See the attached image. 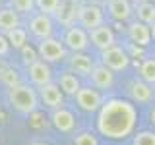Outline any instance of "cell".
Instances as JSON below:
<instances>
[{
	"label": "cell",
	"mask_w": 155,
	"mask_h": 145,
	"mask_svg": "<svg viewBox=\"0 0 155 145\" xmlns=\"http://www.w3.org/2000/svg\"><path fill=\"white\" fill-rule=\"evenodd\" d=\"M136 16H138V21L145 23V25L155 23V4H151V2H140L138 6H136Z\"/></svg>",
	"instance_id": "44dd1931"
},
{
	"label": "cell",
	"mask_w": 155,
	"mask_h": 145,
	"mask_svg": "<svg viewBox=\"0 0 155 145\" xmlns=\"http://www.w3.org/2000/svg\"><path fill=\"white\" fill-rule=\"evenodd\" d=\"M2 68H4V64H2V62H0V72H2Z\"/></svg>",
	"instance_id": "e575fe53"
},
{
	"label": "cell",
	"mask_w": 155,
	"mask_h": 145,
	"mask_svg": "<svg viewBox=\"0 0 155 145\" xmlns=\"http://www.w3.org/2000/svg\"><path fill=\"white\" fill-rule=\"evenodd\" d=\"M18 25H19V14L14 12L10 6L0 8V31L8 33V31H12L14 27H18Z\"/></svg>",
	"instance_id": "ffe728a7"
},
{
	"label": "cell",
	"mask_w": 155,
	"mask_h": 145,
	"mask_svg": "<svg viewBox=\"0 0 155 145\" xmlns=\"http://www.w3.org/2000/svg\"><path fill=\"white\" fill-rule=\"evenodd\" d=\"M64 47L66 50H72V52H84L87 47H89V35L84 27H78V25H72L66 29V35H64Z\"/></svg>",
	"instance_id": "ba28073f"
},
{
	"label": "cell",
	"mask_w": 155,
	"mask_h": 145,
	"mask_svg": "<svg viewBox=\"0 0 155 145\" xmlns=\"http://www.w3.org/2000/svg\"><path fill=\"white\" fill-rule=\"evenodd\" d=\"M149 120H151V124L155 126V106L151 108V112H149Z\"/></svg>",
	"instance_id": "4dcf8cb0"
},
{
	"label": "cell",
	"mask_w": 155,
	"mask_h": 145,
	"mask_svg": "<svg viewBox=\"0 0 155 145\" xmlns=\"http://www.w3.org/2000/svg\"><path fill=\"white\" fill-rule=\"evenodd\" d=\"M21 58H23V62H25V66H29L31 62H35L39 60V54H37V48H33V47H29L25 45L21 48Z\"/></svg>",
	"instance_id": "f1b7e54d"
},
{
	"label": "cell",
	"mask_w": 155,
	"mask_h": 145,
	"mask_svg": "<svg viewBox=\"0 0 155 145\" xmlns=\"http://www.w3.org/2000/svg\"><path fill=\"white\" fill-rule=\"evenodd\" d=\"M10 8L18 14H33L35 0H10Z\"/></svg>",
	"instance_id": "d4e9b609"
},
{
	"label": "cell",
	"mask_w": 155,
	"mask_h": 145,
	"mask_svg": "<svg viewBox=\"0 0 155 145\" xmlns=\"http://www.w3.org/2000/svg\"><path fill=\"white\" fill-rule=\"evenodd\" d=\"M80 2L78 0H60L58 2L56 12L52 14V18L56 19L60 25L64 27H72L78 21V14H80Z\"/></svg>",
	"instance_id": "8992f818"
},
{
	"label": "cell",
	"mask_w": 155,
	"mask_h": 145,
	"mask_svg": "<svg viewBox=\"0 0 155 145\" xmlns=\"http://www.w3.org/2000/svg\"><path fill=\"white\" fill-rule=\"evenodd\" d=\"M132 145H155V132H138L134 135V143Z\"/></svg>",
	"instance_id": "4316f807"
},
{
	"label": "cell",
	"mask_w": 155,
	"mask_h": 145,
	"mask_svg": "<svg viewBox=\"0 0 155 145\" xmlns=\"http://www.w3.org/2000/svg\"><path fill=\"white\" fill-rule=\"evenodd\" d=\"M27 76H29V81H31L33 85H37V87H43V85H47V83L52 81L51 66H48L47 62H43L41 58L35 60V62H31V64L27 66Z\"/></svg>",
	"instance_id": "8fae6325"
},
{
	"label": "cell",
	"mask_w": 155,
	"mask_h": 145,
	"mask_svg": "<svg viewBox=\"0 0 155 145\" xmlns=\"http://www.w3.org/2000/svg\"><path fill=\"white\" fill-rule=\"evenodd\" d=\"M58 89L62 91L64 95H70L74 97L78 93V89H80V77H78L76 74H72V72H62L60 76H58V81H56Z\"/></svg>",
	"instance_id": "ac0fdd59"
},
{
	"label": "cell",
	"mask_w": 155,
	"mask_h": 145,
	"mask_svg": "<svg viewBox=\"0 0 155 145\" xmlns=\"http://www.w3.org/2000/svg\"><path fill=\"white\" fill-rule=\"evenodd\" d=\"M37 97H39V103H43L48 108L56 110V108H62L64 106V93L58 89L56 83H47L43 87L37 89Z\"/></svg>",
	"instance_id": "30bf717a"
},
{
	"label": "cell",
	"mask_w": 155,
	"mask_h": 145,
	"mask_svg": "<svg viewBox=\"0 0 155 145\" xmlns=\"http://www.w3.org/2000/svg\"><path fill=\"white\" fill-rule=\"evenodd\" d=\"M29 145H51V143H47V141H31Z\"/></svg>",
	"instance_id": "d6a6232c"
},
{
	"label": "cell",
	"mask_w": 155,
	"mask_h": 145,
	"mask_svg": "<svg viewBox=\"0 0 155 145\" xmlns=\"http://www.w3.org/2000/svg\"><path fill=\"white\" fill-rule=\"evenodd\" d=\"M101 58H103V66H107L113 74H114V72L126 70L128 64H130L128 52H126L122 47H118V45H114V47L103 50V52H101Z\"/></svg>",
	"instance_id": "277c9868"
},
{
	"label": "cell",
	"mask_w": 155,
	"mask_h": 145,
	"mask_svg": "<svg viewBox=\"0 0 155 145\" xmlns=\"http://www.w3.org/2000/svg\"><path fill=\"white\" fill-rule=\"evenodd\" d=\"M87 35H89V41L93 43L101 52L116 45V39H114L113 29L107 27L105 23H103V25H99V27H95V29H91V31H87Z\"/></svg>",
	"instance_id": "7c38bea8"
},
{
	"label": "cell",
	"mask_w": 155,
	"mask_h": 145,
	"mask_svg": "<svg viewBox=\"0 0 155 145\" xmlns=\"http://www.w3.org/2000/svg\"><path fill=\"white\" fill-rule=\"evenodd\" d=\"M74 145H99V141L91 132H81L74 135Z\"/></svg>",
	"instance_id": "83f0119b"
},
{
	"label": "cell",
	"mask_w": 155,
	"mask_h": 145,
	"mask_svg": "<svg viewBox=\"0 0 155 145\" xmlns=\"http://www.w3.org/2000/svg\"><path fill=\"white\" fill-rule=\"evenodd\" d=\"M151 4H155V0H151Z\"/></svg>",
	"instance_id": "8d00e7d4"
},
{
	"label": "cell",
	"mask_w": 155,
	"mask_h": 145,
	"mask_svg": "<svg viewBox=\"0 0 155 145\" xmlns=\"http://www.w3.org/2000/svg\"><path fill=\"white\" fill-rule=\"evenodd\" d=\"M8 101L19 114H27V116L37 112L39 106H41L37 91L33 87H29L27 83H18V85L10 87L8 89Z\"/></svg>",
	"instance_id": "7a4b0ae2"
},
{
	"label": "cell",
	"mask_w": 155,
	"mask_h": 145,
	"mask_svg": "<svg viewBox=\"0 0 155 145\" xmlns=\"http://www.w3.org/2000/svg\"><path fill=\"white\" fill-rule=\"evenodd\" d=\"M74 99L84 112H95L103 105V97L95 87H80L78 93L74 95Z\"/></svg>",
	"instance_id": "5b68a950"
},
{
	"label": "cell",
	"mask_w": 155,
	"mask_h": 145,
	"mask_svg": "<svg viewBox=\"0 0 155 145\" xmlns=\"http://www.w3.org/2000/svg\"><path fill=\"white\" fill-rule=\"evenodd\" d=\"M132 52H134V54H142V50H140L138 47H134V48H132Z\"/></svg>",
	"instance_id": "836d02e7"
},
{
	"label": "cell",
	"mask_w": 155,
	"mask_h": 145,
	"mask_svg": "<svg viewBox=\"0 0 155 145\" xmlns=\"http://www.w3.org/2000/svg\"><path fill=\"white\" fill-rule=\"evenodd\" d=\"M66 52L68 50H66L64 43H60L54 37L43 39V41H39V45H37V54H39V58H41L43 62H47V64L64 60V58H66Z\"/></svg>",
	"instance_id": "3957f363"
},
{
	"label": "cell",
	"mask_w": 155,
	"mask_h": 145,
	"mask_svg": "<svg viewBox=\"0 0 155 145\" xmlns=\"http://www.w3.org/2000/svg\"><path fill=\"white\" fill-rule=\"evenodd\" d=\"M89 79L95 89H110L114 83V74L107 66L99 64V66H93V70L89 74Z\"/></svg>",
	"instance_id": "9a60e30c"
},
{
	"label": "cell",
	"mask_w": 155,
	"mask_h": 145,
	"mask_svg": "<svg viewBox=\"0 0 155 145\" xmlns=\"http://www.w3.org/2000/svg\"><path fill=\"white\" fill-rule=\"evenodd\" d=\"M93 58L87 56L85 52H74L70 56V68H72V74H78L81 77H89L91 70H93Z\"/></svg>",
	"instance_id": "2e32d148"
},
{
	"label": "cell",
	"mask_w": 155,
	"mask_h": 145,
	"mask_svg": "<svg viewBox=\"0 0 155 145\" xmlns=\"http://www.w3.org/2000/svg\"><path fill=\"white\" fill-rule=\"evenodd\" d=\"M29 31H31L33 37H37L39 41L43 39L52 37V31H54V21H52L51 16L47 14H33L31 19H29Z\"/></svg>",
	"instance_id": "9c48e42d"
},
{
	"label": "cell",
	"mask_w": 155,
	"mask_h": 145,
	"mask_svg": "<svg viewBox=\"0 0 155 145\" xmlns=\"http://www.w3.org/2000/svg\"><path fill=\"white\" fill-rule=\"evenodd\" d=\"M128 35H130V41L138 47H147L149 41H151V33H149V25H145L142 21H132L128 25Z\"/></svg>",
	"instance_id": "e0dca14e"
},
{
	"label": "cell",
	"mask_w": 155,
	"mask_h": 145,
	"mask_svg": "<svg viewBox=\"0 0 155 145\" xmlns=\"http://www.w3.org/2000/svg\"><path fill=\"white\" fill-rule=\"evenodd\" d=\"M51 122H52V126H54L58 132L70 134V132H74V128H76V116L72 114L68 108H64V106H62V108L52 110Z\"/></svg>",
	"instance_id": "5bb4252c"
},
{
	"label": "cell",
	"mask_w": 155,
	"mask_h": 145,
	"mask_svg": "<svg viewBox=\"0 0 155 145\" xmlns=\"http://www.w3.org/2000/svg\"><path fill=\"white\" fill-rule=\"evenodd\" d=\"M58 2L60 0H35V8L41 14H47V16H52L58 8Z\"/></svg>",
	"instance_id": "484cf974"
},
{
	"label": "cell",
	"mask_w": 155,
	"mask_h": 145,
	"mask_svg": "<svg viewBox=\"0 0 155 145\" xmlns=\"http://www.w3.org/2000/svg\"><path fill=\"white\" fill-rule=\"evenodd\" d=\"M138 112L134 103L126 99H109L99 108L97 130L109 139H124L134 132Z\"/></svg>",
	"instance_id": "6da1fadb"
},
{
	"label": "cell",
	"mask_w": 155,
	"mask_h": 145,
	"mask_svg": "<svg viewBox=\"0 0 155 145\" xmlns=\"http://www.w3.org/2000/svg\"><path fill=\"white\" fill-rule=\"evenodd\" d=\"M140 79L147 85H155V58H145L140 64Z\"/></svg>",
	"instance_id": "603a6c76"
},
{
	"label": "cell",
	"mask_w": 155,
	"mask_h": 145,
	"mask_svg": "<svg viewBox=\"0 0 155 145\" xmlns=\"http://www.w3.org/2000/svg\"><path fill=\"white\" fill-rule=\"evenodd\" d=\"M10 48H12V47H10L6 35H2V33H0V56H8Z\"/></svg>",
	"instance_id": "f546056e"
},
{
	"label": "cell",
	"mask_w": 155,
	"mask_h": 145,
	"mask_svg": "<svg viewBox=\"0 0 155 145\" xmlns=\"http://www.w3.org/2000/svg\"><path fill=\"white\" fill-rule=\"evenodd\" d=\"M109 14L116 21H128L132 16V4L128 0H109Z\"/></svg>",
	"instance_id": "d6986e66"
},
{
	"label": "cell",
	"mask_w": 155,
	"mask_h": 145,
	"mask_svg": "<svg viewBox=\"0 0 155 145\" xmlns=\"http://www.w3.org/2000/svg\"><path fill=\"white\" fill-rule=\"evenodd\" d=\"M149 33H151V39L155 41V23H151V25H149Z\"/></svg>",
	"instance_id": "1f68e13d"
},
{
	"label": "cell",
	"mask_w": 155,
	"mask_h": 145,
	"mask_svg": "<svg viewBox=\"0 0 155 145\" xmlns=\"http://www.w3.org/2000/svg\"><path fill=\"white\" fill-rule=\"evenodd\" d=\"M128 95H130V103H138V105H147L153 101V89L151 85H147L142 79H132L128 85Z\"/></svg>",
	"instance_id": "4fadbf2b"
},
{
	"label": "cell",
	"mask_w": 155,
	"mask_h": 145,
	"mask_svg": "<svg viewBox=\"0 0 155 145\" xmlns=\"http://www.w3.org/2000/svg\"><path fill=\"white\" fill-rule=\"evenodd\" d=\"M78 21L81 23V27L85 31H91V29H95V27L105 23V14L101 10V6H97V4H85V6L80 8Z\"/></svg>",
	"instance_id": "52a82bcc"
},
{
	"label": "cell",
	"mask_w": 155,
	"mask_h": 145,
	"mask_svg": "<svg viewBox=\"0 0 155 145\" xmlns=\"http://www.w3.org/2000/svg\"><path fill=\"white\" fill-rule=\"evenodd\" d=\"M153 99H155V89H153Z\"/></svg>",
	"instance_id": "d590c367"
},
{
	"label": "cell",
	"mask_w": 155,
	"mask_h": 145,
	"mask_svg": "<svg viewBox=\"0 0 155 145\" xmlns=\"http://www.w3.org/2000/svg\"><path fill=\"white\" fill-rule=\"evenodd\" d=\"M6 39H8L10 47H14V48H18V50H21V48L27 45V29H23V27L18 25V27H14L12 31L6 33Z\"/></svg>",
	"instance_id": "7402d4cb"
},
{
	"label": "cell",
	"mask_w": 155,
	"mask_h": 145,
	"mask_svg": "<svg viewBox=\"0 0 155 145\" xmlns=\"http://www.w3.org/2000/svg\"><path fill=\"white\" fill-rule=\"evenodd\" d=\"M0 81L8 85V89H10V87H14V85H18L19 83L18 70H16V68H12V66H4L2 72H0Z\"/></svg>",
	"instance_id": "cb8c5ba5"
}]
</instances>
